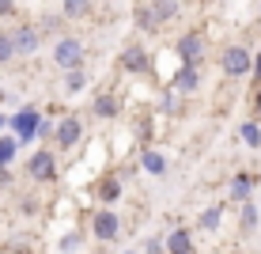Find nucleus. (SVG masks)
I'll list each match as a JSON object with an SVG mask.
<instances>
[{
	"label": "nucleus",
	"mask_w": 261,
	"mask_h": 254,
	"mask_svg": "<svg viewBox=\"0 0 261 254\" xmlns=\"http://www.w3.org/2000/svg\"><path fill=\"white\" fill-rule=\"evenodd\" d=\"M220 72L227 80H242V76H250L254 72V53H250L246 46H223V53H220Z\"/></svg>",
	"instance_id": "nucleus-1"
},
{
	"label": "nucleus",
	"mask_w": 261,
	"mask_h": 254,
	"mask_svg": "<svg viewBox=\"0 0 261 254\" xmlns=\"http://www.w3.org/2000/svg\"><path fill=\"white\" fill-rule=\"evenodd\" d=\"M53 65L57 68H84V42L80 38H57V46H53Z\"/></svg>",
	"instance_id": "nucleus-2"
},
{
	"label": "nucleus",
	"mask_w": 261,
	"mask_h": 254,
	"mask_svg": "<svg viewBox=\"0 0 261 254\" xmlns=\"http://www.w3.org/2000/svg\"><path fill=\"white\" fill-rule=\"evenodd\" d=\"M27 175L34 178V182H53V178H57V156H53V152H34L31 159H27Z\"/></svg>",
	"instance_id": "nucleus-3"
},
{
	"label": "nucleus",
	"mask_w": 261,
	"mask_h": 254,
	"mask_svg": "<svg viewBox=\"0 0 261 254\" xmlns=\"http://www.w3.org/2000/svg\"><path fill=\"white\" fill-rule=\"evenodd\" d=\"M174 50H178V61H182V65H201V57H204V34H197V31L182 34Z\"/></svg>",
	"instance_id": "nucleus-4"
},
{
	"label": "nucleus",
	"mask_w": 261,
	"mask_h": 254,
	"mask_svg": "<svg viewBox=\"0 0 261 254\" xmlns=\"http://www.w3.org/2000/svg\"><path fill=\"white\" fill-rule=\"evenodd\" d=\"M118 232H121V220H118V213H110V209L95 213V220H91V235H95L98 243H110V239H118Z\"/></svg>",
	"instance_id": "nucleus-5"
},
{
	"label": "nucleus",
	"mask_w": 261,
	"mask_h": 254,
	"mask_svg": "<svg viewBox=\"0 0 261 254\" xmlns=\"http://www.w3.org/2000/svg\"><path fill=\"white\" fill-rule=\"evenodd\" d=\"M12 42H15V53H38V46H42V34H38V27H31V23H19L12 31Z\"/></svg>",
	"instance_id": "nucleus-6"
},
{
	"label": "nucleus",
	"mask_w": 261,
	"mask_h": 254,
	"mask_svg": "<svg viewBox=\"0 0 261 254\" xmlns=\"http://www.w3.org/2000/svg\"><path fill=\"white\" fill-rule=\"evenodd\" d=\"M80 137H84V122H80L76 114H68V118L57 122V148H76Z\"/></svg>",
	"instance_id": "nucleus-7"
},
{
	"label": "nucleus",
	"mask_w": 261,
	"mask_h": 254,
	"mask_svg": "<svg viewBox=\"0 0 261 254\" xmlns=\"http://www.w3.org/2000/svg\"><path fill=\"white\" fill-rule=\"evenodd\" d=\"M148 12H151V23H155V31H163L167 23L178 19V12H182V0H151Z\"/></svg>",
	"instance_id": "nucleus-8"
},
{
	"label": "nucleus",
	"mask_w": 261,
	"mask_h": 254,
	"mask_svg": "<svg viewBox=\"0 0 261 254\" xmlns=\"http://www.w3.org/2000/svg\"><path fill=\"white\" fill-rule=\"evenodd\" d=\"M254 190H257V175L242 171V175H235V178H231V201H235V205L254 201Z\"/></svg>",
	"instance_id": "nucleus-9"
},
{
	"label": "nucleus",
	"mask_w": 261,
	"mask_h": 254,
	"mask_svg": "<svg viewBox=\"0 0 261 254\" xmlns=\"http://www.w3.org/2000/svg\"><path fill=\"white\" fill-rule=\"evenodd\" d=\"M170 87H174L178 95H193L197 87H201V68H197V65H182V68H178V76H174V84H170Z\"/></svg>",
	"instance_id": "nucleus-10"
},
{
	"label": "nucleus",
	"mask_w": 261,
	"mask_h": 254,
	"mask_svg": "<svg viewBox=\"0 0 261 254\" xmlns=\"http://www.w3.org/2000/svg\"><path fill=\"white\" fill-rule=\"evenodd\" d=\"M118 65L125 72H148V46H129V50L121 53Z\"/></svg>",
	"instance_id": "nucleus-11"
},
{
	"label": "nucleus",
	"mask_w": 261,
	"mask_h": 254,
	"mask_svg": "<svg viewBox=\"0 0 261 254\" xmlns=\"http://www.w3.org/2000/svg\"><path fill=\"white\" fill-rule=\"evenodd\" d=\"M163 243H167V254H193V235L186 228H170Z\"/></svg>",
	"instance_id": "nucleus-12"
},
{
	"label": "nucleus",
	"mask_w": 261,
	"mask_h": 254,
	"mask_svg": "<svg viewBox=\"0 0 261 254\" xmlns=\"http://www.w3.org/2000/svg\"><path fill=\"white\" fill-rule=\"evenodd\" d=\"M257 224H261V213H257V205L254 201H246V205H239V235H254L257 232Z\"/></svg>",
	"instance_id": "nucleus-13"
},
{
	"label": "nucleus",
	"mask_w": 261,
	"mask_h": 254,
	"mask_svg": "<svg viewBox=\"0 0 261 254\" xmlns=\"http://www.w3.org/2000/svg\"><path fill=\"white\" fill-rule=\"evenodd\" d=\"M95 12V0H61V15L65 19H87Z\"/></svg>",
	"instance_id": "nucleus-14"
},
{
	"label": "nucleus",
	"mask_w": 261,
	"mask_h": 254,
	"mask_svg": "<svg viewBox=\"0 0 261 254\" xmlns=\"http://www.w3.org/2000/svg\"><path fill=\"white\" fill-rule=\"evenodd\" d=\"M220 224H223V205H208L197 216V228L201 232H220Z\"/></svg>",
	"instance_id": "nucleus-15"
},
{
	"label": "nucleus",
	"mask_w": 261,
	"mask_h": 254,
	"mask_svg": "<svg viewBox=\"0 0 261 254\" xmlns=\"http://www.w3.org/2000/svg\"><path fill=\"white\" fill-rule=\"evenodd\" d=\"M12 125H15V133H19V137L31 141L34 133H38V114H34V110H23V114H15Z\"/></svg>",
	"instance_id": "nucleus-16"
},
{
	"label": "nucleus",
	"mask_w": 261,
	"mask_h": 254,
	"mask_svg": "<svg viewBox=\"0 0 261 254\" xmlns=\"http://www.w3.org/2000/svg\"><path fill=\"white\" fill-rule=\"evenodd\" d=\"M239 137H242V144H246V148H261V122H242L239 125Z\"/></svg>",
	"instance_id": "nucleus-17"
},
{
	"label": "nucleus",
	"mask_w": 261,
	"mask_h": 254,
	"mask_svg": "<svg viewBox=\"0 0 261 254\" xmlns=\"http://www.w3.org/2000/svg\"><path fill=\"white\" fill-rule=\"evenodd\" d=\"M140 167L144 171H148V175H167V159L163 156H159V152H144V159H140Z\"/></svg>",
	"instance_id": "nucleus-18"
},
{
	"label": "nucleus",
	"mask_w": 261,
	"mask_h": 254,
	"mask_svg": "<svg viewBox=\"0 0 261 254\" xmlns=\"http://www.w3.org/2000/svg\"><path fill=\"white\" fill-rule=\"evenodd\" d=\"M118 110H121V106H118L114 95H98L95 99V118H118Z\"/></svg>",
	"instance_id": "nucleus-19"
},
{
	"label": "nucleus",
	"mask_w": 261,
	"mask_h": 254,
	"mask_svg": "<svg viewBox=\"0 0 261 254\" xmlns=\"http://www.w3.org/2000/svg\"><path fill=\"white\" fill-rule=\"evenodd\" d=\"M118 197H121V182H118V178H106V182L98 186V201L110 205V201H118Z\"/></svg>",
	"instance_id": "nucleus-20"
},
{
	"label": "nucleus",
	"mask_w": 261,
	"mask_h": 254,
	"mask_svg": "<svg viewBox=\"0 0 261 254\" xmlns=\"http://www.w3.org/2000/svg\"><path fill=\"white\" fill-rule=\"evenodd\" d=\"M12 57H19V53H15V42H12V31H0V65H8Z\"/></svg>",
	"instance_id": "nucleus-21"
},
{
	"label": "nucleus",
	"mask_w": 261,
	"mask_h": 254,
	"mask_svg": "<svg viewBox=\"0 0 261 254\" xmlns=\"http://www.w3.org/2000/svg\"><path fill=\"white\" fill-rule=\"evenodd\" d=\"M84 84H87V72H84V68H72L68 76H65V87H68L72 95H76V91H84Z\"/></svg>",
	"instance_id": "nucleus-22"
},
{
	"label": "nucleus",
	"mask_w": 261,
	"mask_h": 254,
	"mask_svg": "<svg viewBox=\"0 0 261 254\" xmlns=\"http://www.w3.org/2000/svg\"><path fill=\"white\" fill-rule=\"evenodd\" d=\"M137 27H140V31H155V23H151L148 4H140V8H137Z\"/></svg>",
	"instance_id": "nucleus-23"
},
{
	"label": "nucleus",
	"mask_w": 261,
	"mask_h": 254,
	"mask_svg": "<svg viewBox=\"0 0 261 254\" xmlns=\"http://www.w3.org/2000/svg\"><path fill=\"white\" fill-rule=\"evenodd\" d=\"M144 254H167V243L163 239H148L144 243Z\"/></svg>",
	"instance_id": "nucleus-24"
},
{
	"label": "nucleus",
	"mask_w": 261,
	"mask_h": 254,
	"mask_svg": "<svg viewBox=\"0 0 261 254\" xmlns=\"http://www.w3.org/2000/svg\"><path fill=\"white\" fill-rule=\"evenodd\" d=\"M80 239H84V235H65V239H61V250H65V254H72V250L80 247Z\"/></svg>",
	"instance_id": "nucleus-25"
},
{
	"label": "nucleus",
	"mask_w": 261,
	"mask_h": 254,
	"mask_svg": "<svg viewBox=\"0 0 261 254\" xmlns=\"http://www.w3.org/2000/svg\"><path fill=\"white\" fill-rule=\"evenodd\" d=\"M12 12H15V0H0V19H8Z\"/></svg>",
	"instance_id": "nucleus-26"
},
{
	"label": "nucleus",
	"mask_w": 261,
	"mask_h": 254,
	"mask_svg": "<svg viewBox=\"0 0 261 254\" xmlns=\"http://www.w3.org/2000/svg\"><path fill=\"white\" fill-rule=\"evenodd\" d=\"M254 118L261 122V91H257V99H254Z\"/></svg>",
	"instance_id": "nucleus-27"
},
{
	"label": "nucleus",
	"mask_w": 261,
	"mask_h": 254,
	"mask_svg": "<svg viewBox=\"0 0 261 254\" xmlns=\"http://www.w3.org/2000/svg\"><path fill=\"white\" fill-rule=\"evenodd\" d=\"M254 76L261 80V53H257V61H254Z\"/></svg>",
	"instance_id": "nucleus-28"
},
{
	"label": "nucleus",
	"mask_w": 261,
	"mask_h": 254,
	"mask_svg": "<svg viewBox=\"0 0 261 254\" xmlns=\"http://www.w3.org/2000/svg\"><path fill=\"white\" fill-rule=\"evenodd\" d=\"M0 103H4V91H0Z\"/></svg>",
	"instance_id": "nucleus-29"
},
{
	"label": "nucleus",
	"mask_w": 261,
	"mask_h": 254,
	"mask_svg": "<svg viewBox=\"0 0 261 254\" xmlns=\"http://www.w3.org/2000/svg\"><path fill=\"white\" fill-rule=\"evenodd\" d=\"M125 254H137V250H125Z\"/></svg>",
	"instance_id": "nucleus-30"
},
{
	"label": "nucleus",
	"mask_w": 261,
	"mask_h": 254,
	"mask_svg": "<svg viewBox=\"0 0 261 254\" xmlns=\"http://www.w3.org/2000/svg\"><path fill=\"white\" fill-rule=\"evenodd\" d=\"M0 125H4V118H0Z\"/></svg>",
	"instance_id": "nucleus-31"
}]
</instances>
